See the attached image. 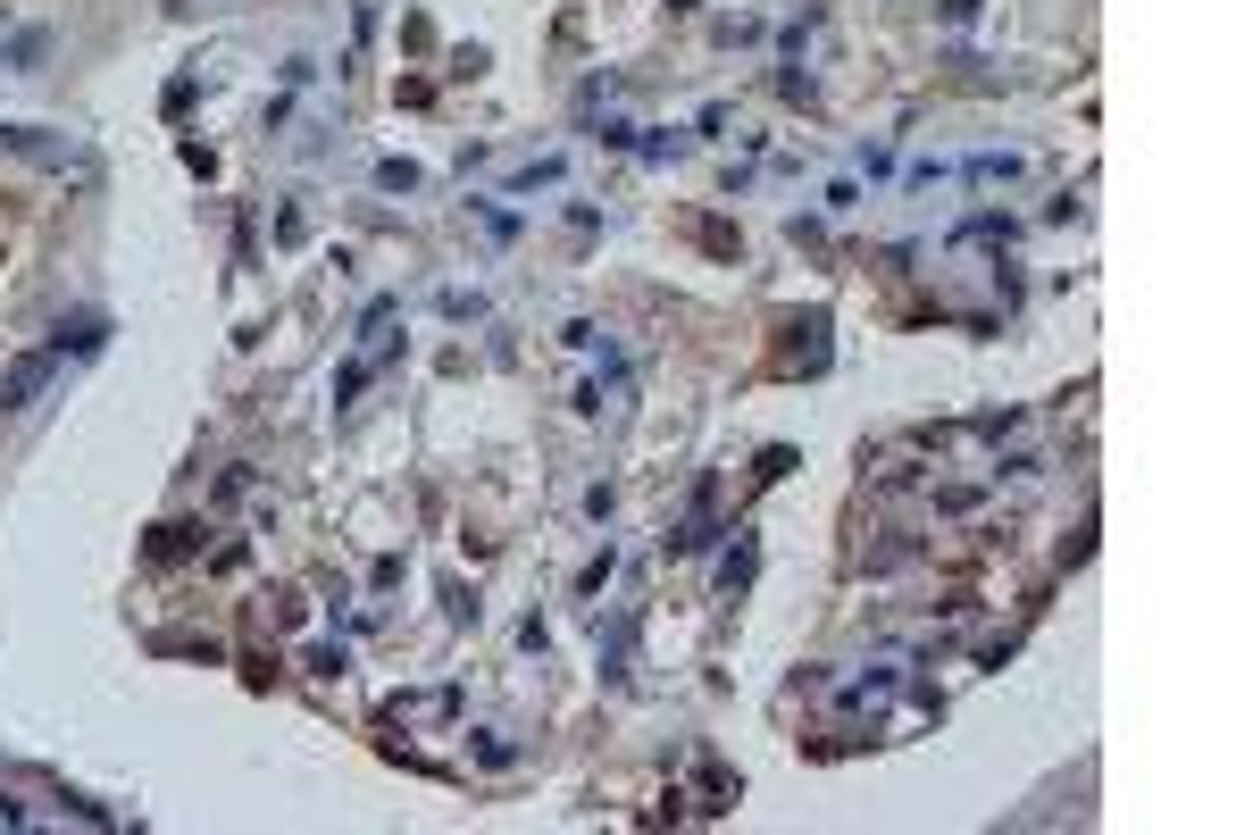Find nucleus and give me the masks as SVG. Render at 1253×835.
<instances>
[{"mask_svg":"<svg viewBox=\"0 0 1253 835\" xmlns=\"http://www.w3.org/2000/svg\"><path fill=\"white\" fill-rule=\"evenodd\" d=\"M42 377H51V351H34V360H18L9 377H0V410H25V401L42 393Z\"/></svg>","mask_w":1253,"mask_h":835,"instance_id":"f257e3e1","label":"nucleus"},{"mask_svg":"<svg viewBox=\"0 0 1253 835\" xmlns=\"http://www.w3.org/2000/svg\"><path fill=\"white\" fill-rule=\"evenodd\" d=\"M101 335H109L101 318H84V326H59V351H101Z\"/></svg>","mask_w":1253,"mask_h":835,"instance_id":"f03ea898","label":"nucleus"},{"mask_svg":"<svg viewBox=\"0 0 1253 835\" xmlns=\"http://www.w3.org/2000/svg\"><path fill=\"white\" fill-rule=\"evenodd\" d=\"M185 551H192V527H159L151 535V560H185Z\"/></svg>","mask_w":1253,"mask_h":835,"instance_id":"7ed1b4c3","label":"nucleus"},{"mask_svg":"<svg viewBox=\"0 0 1253 835\" xmlns=\"http://www.w3.org/2000/svg\"><path fill=\"white\" fill-rule=\"evenodd\" d=\"M377 184H385V192H410V184H418V168H410V159H385Z\"/></svg>","mask_w":1253,"mask_h":835,"instance_id":"20e7f679","label":"nucleus"}]
</instances>
